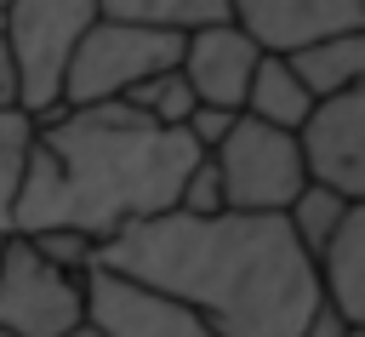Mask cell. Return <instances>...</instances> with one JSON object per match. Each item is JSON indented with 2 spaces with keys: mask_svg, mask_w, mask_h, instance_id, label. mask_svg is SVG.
I'll use <instances>...</instances> for the list:
<instances>
[{
  "mask_svg": "<svg viewBox=\"0 0 365 337\" xmlns=\"http://www.w3.org/2000/svg\"><path fill=\"white\" fill-rule=\"evenodd\" d=\"M97 268L137 280L217 337H297L319 303L314 257L285 211H154L97 246Z\"/></svg>",
  "mask_w": 365,
  "mask_h": 337,
  "instance_id": "6da1fadb",
  "label": "cell"
},
{
  "mask_svg": "<svg viewBox=\"0 0 365 337\" xmlns=\"http://www.w3.org/2000/svg\"><path fill=\"white\" fill-rule=\"evenodd\" d=\"M194 154L200 149L182 126H154L120 97L51 109L34 120L11 234L80 228L103 246L125 223L177 206V183Z\"/></svg>",
  "mask_w": 365,
  "mask_h": 337,
  "instance_id": "7a4b0ae2",
  "label": "cell"
},
{
  "mask_svg": "<svg viewBox=\"0 0 365 337\" xmlns=\"http://www.w3.org/2000/svg\"><path fill=\"white\" fill-rule=\"evenodd\" d=\"M91 23H97V0H11L0 11V34H6V51H11L23 114L40 120V114L57 109L68 51L80 46V34Z\"/></svg>",
  "mask_w": 365,
  "mask_h": 337,
  "instance_id": "3957f363",
  "label": "cell"
},
{
  "mask_svg": "<svg viewBox=\"0 0 365 337\" xmlns=\"http://www.w3.org/2000/svg\"><path fill=\"white\" fill-rule=\"evenodd\" d=\"M177 57H182V34L97 17V23L80 34V46L68 51L57 109H80V103H108V97H125L143 74H160V69H171Z\"/></svg>",
  "mask_w": 365,
  "mask_h": 337,
  "instance_id": "277c9868",
  "label": "cell"
},
{
  "mask_svg": "<svg viewBox=\"0 0 365 337\" xmlns=\"http://www.w3.org/2000/svg\"><path fill=\"white\" fill-rule=\"evenodd\" d=\"M211 160H217L228 211H285L291 194L308 183L297 137L268 120H251V114H234V126L211 149Z\"/></svg>",
  "mask_w": 365,
  "mask_h": 337,
  "instance_id": "5b68a950",
  "label": "cell"
},
{
  "mask_svg": "<svg viewBox=\"0 0 365 337\" xmlns=\"http://www.w3.org/2000/svg\"><path fill=\"white\" fill-rule=\"evenodd\" d=\"M86 320V274L46 263L23 234L0 240V331L63 337Z\"/></svg>",
  "mask_w": 365,
  "mask_h": 337,
  "instance_id": "8992f818",
  "label": "cell"
},
{
  "mask_svg": "<svg viewBox=\"0 0 365 337\" xmlns=\"http://www.w3.org/2000/svg\"><path fill=\"white\" fill-rule=\"evenodd\" d=\"M291 137L308 183H325L342 200H365V91L359 86L336 97H314V109Z\"/></svg>",
  "mask_w": 365,
  "mask_h": 337,
  "instance_id": "52a82bcc",
  "label": "cell"
},
{
  "mask_svg": "<svg viewBox=\"0 0 365 337\" xmlns=\"http://www.w3.org/2000/svg\"><path fill=\"white\" fill-rule=\"evenodd\" d=\"M86 320L103 337H217L182 303H171L137 280H120L108 268H86Z\"/></svg>",
  "mask_w": 365,
  "mask_h": 337,
  "instance_id": "ba28073f",
  "label": "cell"
},
{
  "mask_svg": "<svg viewBox=\"0 0 365 337\" xmlns=\"http://www.w3.org/2000/svg\"><path fill=\"white\" fill-rule=\"evenodd\" d=\"M257 57H262V46L228 17V23L188 29V34H182V57H177V69H182L194 103H211V109H234V114H240Z\"/></svg>",
  "mask_w": 365,
  "mask_h": 337,
  "instance_id": "9c48e42d",
  "label": "cell"
},
{
  "mask_svg": "<svg viewBox=\"0 0 365 337\" xmlns=\"http://www.w3.org/2000/svg\"><path fill=\"white\" fill-rule=\"evenodd\" d=\"M228 17L262 51H291L319 34L365 29V0H228Z\"/></svg>",
  "mask_w": 365,
  "mask_h": 337,
  "instance_id": "30bf717a",
  "label": "cell"
},
{
  "mask_svg": "<svg viewBox=\"0 0 365 337\" xmlns=\"http://www.w3.org/2000/svg\"><path fill=\"white\" fill-rule=\"evenodd\" d=\"M314 274H319V297L342 314V320H354V326H365V200L331 228V240L314 251Z\"/></svg>",
  "mask_w": 365,
  "mask_h": 337,
  "instance_id": "8fae6325",
  "label": "cell"
},
{
  "mask_svg": "<svg viewBox=\"0 0 365 337\" xmlns=\"http://www.w3.org/2000/svg\"><path fill=\"white\" fill-rule=\"evenodd\" d=\"M291 74L308 86V97H336L348 86L365 80V29H342V34H319L285 51Z\"/></svg>",
  "mask_w": 365,
  "mask_h": 337,
  "instance_id": "7c38bea8",
  "label": "cell"
},
{
  "mask_svg": "<svg viewBox=\"0 0 365 337\" xmlns=\"http://www.w3.org/2000/svg\"><path fill=\"white\" fill-rule=\"evenodd\" d=\"M308 109H314V97H308V86L291 74L285 51H262V57H257V69H251V86H245L240 114L268 120V126H279V131H297Z\"/></svg>",
  "mask_w": 365,
  "mask_h": 337,
  "instance_id": "4fadbf2b",
  "label": "cell"
},
{
  "mask_svg": "<svg viewBox=\"0 0 365 337\" xmlns=\"http://www.w3.org/2000/svg\"><path fill=\"white\" fill-rule=\"evenodd\" d=\"M97 17L188 34V29H205V23H228V0H97Z\"/></svg>",
  "mask_w": 365,
  "mask_h": 337,
  "instance_id": "5bb4252c",
  "label": "cell"
},
{
  "mask_svg": "<svg viewBox=\"0 0 365 337\" xmlns=\"http://www.w3.org/2000/svg\"><path fill=\"white\" fill-rule=\"evenodd\" d=\"M359 200H342L336 188H325V183H302L297 194H291V206H285V223H291V234H297V246L314 257L325 240H331V228L354 211Z\"/></svg>",
  "mask_w": 365,
  "mask_h": 337,
  "instance_id": "9a60e30c",
  "label": "cell"
},
{
  "mask_svg": "<svg viewBox=\"0 0 365 337\" xmlns=\"http://www.w3.org/2000/svg\"><path fill=\"white\" fill-rule=\"evenodd\" d=\"M34 143V114H23L17 103L0 109V240L11 234V211H17V183H23V160Z\"/></svg>",
  "mask_w": 365,
  "mask_h": 337,
  "instance_id": "2e32d148",
  "label": "cell"
},
{
  "mask_svg": "<svg viewBox=\"0 0 365 337\" xmlns=\"http://www.w3.org/2000/svg\"><path fill=\"white\" fill-rule=\"evenodd\" d=\"M120 103H131V109H137V114H148L154 126H182V120H188V109H194V91H188L182 69L171 63V69H160V74H143Z\"/></svg>",
  "mask_w": 365,
  "mask_h": 337,
  "instance_id": "e0dca14e",
  "label": "cell"
},
{
  "mask_svg": "<svg viewBox=\"0 0 365 337\" xmlns=\"http://www.w3.org/2000/svg\"><path fill=\"white\" fill-rule=\"evenodd\" d=\"M46 263H57V268H68V274H86V268H97V240L91 234H80V228H34V234H23Z\"/></svg>",
  "mask_w": 365,
  "mask_h": 337,
  "instance_id": "ac0fdd59",
  "label": "cell"
},
{
  "mask_svg": "<svg viewBox=\"0 0 365 337\" xmlns=\"http://www.w3.org/2000/svg\"><path fill=\"white\" fill-rule=\"evenodd\" d=\"M177 211H194V217L228 211V206H222V177H217V160H211V154H194V166L182 171V183H177Z\"/></svg>",
  "mask_w": 365,
  "mask_h": 337,
  "instance_id": "d6986e66",
  "label": "cell"
},
{
  "mask_svg": "<svg viewBox=\"0 0 365 337\" xmlns=\"http://www.w3.org/2000/svg\"><path fill=\"white\" fill-rule=\"evenodd\" d=\"M228 126H234V109H211V103H194V109H188V120H182V131L194 137V149H200V154H211V149L228 137Z\"/></svg>",
  "mask_w": 365,
  "mask_h": 337,
  "instance_id": "ffe728a7",
  "label": "cell"
},
{
  "mask_svg": "<svg viewBox=\"0 0 365 337\" xmlns=\"http://www.w3.org/2000/svg\"><path fill=\"white\" fill-rule=\"evenodd\" d=\"M359 331H365V326L342 320V314H336V308H331V303L319 297V303H314V314L302 320V331H297V337H359Z\"/></svg>",
  "mask_w": 365,
  "mask_h": 337,
  "instance_id": "44dd1931",
  "label": "cell"
},
{
  "mask_svg": "<svg viewBox=\"0 0 365 337\" xmlns=\"http://www.w3.org/2000/svg\"><path fill=\"white\" fill-rule=\"evenodd\" d=\"M17 103V74H11V51H6V34H0V109Z\"/></svg>",
  "mask_w": 365,
  "mask_h": 337,
  "instance_id": "7402d4cb",
  "label": "cell"
},
{
  "mask_svg": "<svg viewBox=\"0 0 365 337\" xmlns=\"http://www.w3.org/2000/svg\"><path fill=\"white\" fill-rule=\"evenodd\" d=\"M63 337H103V331H97L91 320H80V326H74V331H63Z\"/></svg>",
  "mask_w": 365,
  "mask_h": 337,
  "instance_id": "603a6c76",
  "label": "cell"
},
{
  "mask_svg": "<svg viewBox=\"0 0 365 337\" xmlns=\"http://www.w3.org/2000/svg\"><path fill=\"white\" fill-rule=\"evenodd\" d=\"M6 6H11V0H0V11H6Z\"/></svg>",
  "mask_w": 365,
  "mask_h": 337,
  "instance_id": "cb8c5ba5",
  "label": "cell"
},
{
  "mask_svg": "<svg viewBox=\"0 0 365 337\" xmlns=\"http://www.w3.org/2000/svg\"><path fill=\"white\" fill-rule=\"evenodd\" d=\"M0 337H11V331H0Z\"/></svg>",
  "mask_w": 365,
  "mask_h": 337,
  "instance_id": "d4e9b609",
  "label": "cell"
},
{
  "mask_svg": "<svg viewBox=\"0 0 365 337\" xmlns=\"http://www.w3.org/2000/svg\"><path fill=\"white\" fill-rule=\"evenodd\" d=\"M359 337H365V331H359Z\"/></svg>",
  "mask_w": 365,
  "mask_h": 337,
  "instance_id": "484cf974",
  "label": "cell"
}]
</instances>
